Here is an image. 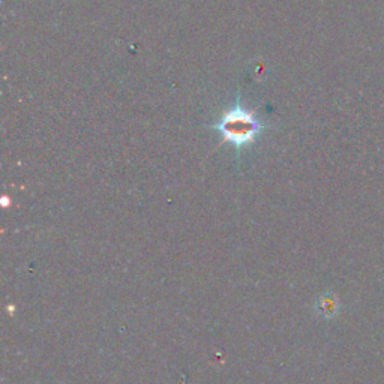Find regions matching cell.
<instances>
[{
    "mask_svg": "<svg viewBox=\"0 0 384 384\" xmlns=\"http://www.w3.org/2000/svg\"><path fill=\"white\" fill-rule=\"evenodd\" d=\"M209 128L221 134L222 141H228L240 150L257 141L270 125L264 123L260 117L255 116L254 111L248 110L237 96L235 106L224 111L221 119L209 125Z\"/></svg>",
    "mask_w": 384,
    "mask_h": 384,
    "instance_id": "obj_1",
    "label": "cell"
}]
</instances>
